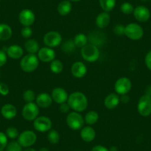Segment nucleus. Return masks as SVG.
I'll return each mask as SVG.
<instances>
[{
  "label": "nucleus",
  "mask_w": 151,
  "mask_h": 151,
  "mask_svg": "<svg viewBox=\"0 0 151 151\" xmlns=\"http://www.w3.org/2000/svg\"><path fill=\"white\" fill-rule=\"evenodd\" d=\"M23 151H37L36 150H35L34 148H32V147H27L25 148Z\"/></svg>",
  "instance_id": "46"
},
{
  "label": "nucleus",
  "mask_w": 151,
  "mask_h": 151,
  "mask_svg": "<svg viewBox=\"0 0 151 151\" xmlns=\"http://www.w3.org/2000/svg\"><path fill=\"white\" fill-rule=\"evenodd\" d=\"M133 14L135 19L140 22H146L150 17V12L149 9L143 5H139L135 8Z\"/></svg>",
  "instance_id": "15"
},
{
  "label": "nucleus",
  "mask_w": 151,
  "mask_h": 151,
  "mask_svg": "<svg viewBox=\"0 0 151 151\" xmlns=\"http://www.w3.org/2000/svg\"><path fill=\"white\" fill-rule=\"evenodd\" d=\"M0 151H5V150H0Z\"/></svg>",
  "instance_id": "51"
},
{
  "label": "nucleus",
  "mask_w": 151,
  "mask_h": 151,
  "mask_svg": "<svg viewBox=\"0 0 151 151\" xmlns=\"http://www.w3.org/2000/svg\"><path fill=\"white\" fill-rule=\"evenodd\" d=\"M36 20L35 14L30 9H23L19 14V21L23 27H30Z\"/></svg>",
  "instance_id": "12"
},
{
  "label": "nucleus",
  "mask_w": 151,
  "mask_h": 151,
  "mask_svg": "<svg viewBox=\"0 0 151 151\" xmlns=\"http://www.w3.org/2000/svg\"><path fill=\"white\" fill-rule=\"evenodd\" d=\"M81 55L84 60L88 62H95L99 59L100 51L98 46L91 43L87 44L81 48Z\"/></svg>",
  "instance_id": "3"
},
{
  "label": "nucleus",
  "mask_w": 151,
  "mask_h": 151,
  "mask_svg": "<svg viewBox=\"0 0 151 151\" xmlns=\"http://www.w3.org/2000/svg\"><path fill=\"white\" fill-rule=\"evenodd\" d=\"M72 10V4L70 0H63L57 6V11L59 15L65 16L68 15Z\"/></svg>",
  "instance_id": "24"
},
{
  "label": "nucleus",
  "mask_w": 151,
  "mask_h": 151,
  "mask_svg": "<svg viewBox=\"0 0 151 151\" xmlns=\"http://www.w3.org/2000/svg\"><path fill=\"white\" fill-rule=\"evenodd\" d=\"M33 34V30L30 27H23L21 30V35L24 39H29Z\"/></svg>",
  "instance_id": "37"
},
{
  "label": "nucleus",
  "mask_w": 151,
  "mask_h": 151,
  "mask_svg": "<svg viewBox=\"0 0 151 151\" xmlns=\"http://www.w3.org/2000/svg\"><path fill=\"white\" fill-rule=\"evenodd\" d=\"M96 133L91 126H85L81 129L80 136L82 140L85 142H91L95 139Z\"/></svg>",
  "instance_id": "21"
},
{
  "label": "nucleus",
  "mask_w": 151,
  "mask_h": 151,
  "mask_svg": "<svg viewBox=\"0 0 151 151\" xmlns=\"http://www.w3.org/2000/svg\"><path fill=\"white\" fill-rule=\"evenodd\" d=\"M110 22V14L107 12L100 13L96 18V24L97 27L100 29H104L109 25Z\"/></svg>",
  "instance_id": "22"
},
{
  "label": "nucleus",
  "mask_w": 151,
  "mask_h": 151,
  "mask_svg": "<svg viewBox=\"0 0 151 151\" xmlns=\"http://www.w3.org/2000/svg\"><path fill=\"white\" fill-rule=\"evenodd\" d=\"M8 144V136L3 132H0V150H5Z\"/></svg>",
  "instance_id": "36"
},
{
  "label": "nucleus",
  "mask_w": 151,
  "mask_h": 151,
  "mask_svg": "<svg viewBox=\"0 0 151 151\" xmlns=\"http://www.w3.org/2000/svg\"><path fill=\"white\" fill-rule=\"evenodd\" d=\"M5 151H23L22 147L19 144L18 142H11L8 144Z\"/></svg>",
  "instance_id": "35"
},
{
  "label": "nucleus",
  "mask_w": 151,
  "mask_h": 151,
  "mask_svg": "<svg viewBox=\"0 0 151 151\" xmlns=\"http://www.w3.org/2000/svg\"><path fill=\"white\" fill-rule=\"evenodd\" d=\"M137 110L142 116H149L151 114V96L145 94L139 98Z\"/></svg>",
  "instance_id": "9"
},
{
  "label": "nucleus",
  "mask_w": 151,
  "mask_h": 151,
  "mask_svg": "<svg viewBox=\"0 0 151 151\" xmlns=\"http://www.w3.org/2000/svg\"><path fill=\"white\" fill-rule=\"evenodd\" d=\"M145 94H147V95L151 96V85H150V86H149V87H147V88L146 93H145Z\"/></svg>",
  "instance_id": "45"
},
{
  "label": "nucleus",
  "mask_w": 151,
  "mask_h": 151,
  "mask_svg": "<svg viewBox=\"0 0 151 151\" xmlns=\"http://www.w3.org/2000/svg\"><path fill=\"white\" fill-rule=\"evenodd\" d=\"M24 48L28 53L31 54H36L40 50V45L36 40L30 39L27 40L24 43Z\"/></svg>",
  "instance_id": "25"
},
{
  "label": "nucleus",
  "mask_w": 151,
  "mask_h": 151,
  "mask_svg": "<svg viewBox=\"0 0 151 151\" xmlns=\"http://www.w3.org/2000/svg\"><path fill=\"white\" fill-rule=\"evenodd\" d=\"M70 1H71V2H79L81 0H70Z\"/></svg>",
  "instance_id": "49"
},
{
  "label": "nucleus",
  "mask_w": 151,
  "mask_h": 151,
  "mask_svg": "<svg viewBox=\"0 0 151 151\" xmlns=\"http://www.w3.org/2000/svg\"><path fill=\"white\" fill-rule=\"evenodd\" d=\"M12 28L8 24L2 23L0 24V41H8L12 37Z\"/></svg>",
  "instance_id": "23"
},
{
  "label": "nucleus",
  "mask_w": 151,
  "mask_h": 151,
  "mask_svg": "<svg viewBox=\"0 0 151 151\" xmlns=\"http://www.w3.org/2000/svg\"><path fill=\"white\" fill-rule=\"evenodd\" d=\"M124 35L130 40L137 41L144 36V30L137 23H130L124 27Z\"/></svg>",
  "instance_id": "6"
},
{
  "label": "nucleus",
  "mask_w": 151,
  "mask_h": 151,
  "mask_svg": "<svg viewBox=\"0 0 151 151\" xmlns=\"http://www.w3.org/2000/svg\"><path fill=\"white\" fill-rule=\"evenodd\" d=\"M70 106L68 105V104L67 102L63 103V104H61L59 106V110H60L61 113H67L69 112L70 110Z\"/></svg>",
  "instance_id": "42"
},
{
  "label": "nucleus",
  "mask_w": 151,
  "mask_h": 151,
  "mask_svg": "<svg viewBox=\"0 0 151 151\" xmlns=\"http://www.w3.org/2000/svg\"><path fill=\"white\" fill-rule=\"evenodd\" d=\"M120 103V97L119 95L116 93H111L108 94L105 97L104 100V104L106 108L109 110H113L119 106Z\"/></svg>",
  "instance_id": "18"
},
{
  "label": "nucleus",
  "mask_w": 151,
  "mask_h": 151,
  "mask_svg": "<svg viewBox=\"0 0 151 151\" xmlns=\"http://www.w3.org/2000/svg\"><path fill=\"white\" fill-rule=\"evenodd\" d=\"M141 1H142V2H146V1H148V0H141Z\"/></svg>",
  "instance_id": "50"
},
{
  "label": "nucleus",
  "mask_w": 151,
  "mask_h": 151,
  "mask_svg": "<svg viewBox=\"0 0 151 151\" xmlns=\"http://www.w3.org/2000/svg\"><path fill=\"white\" fill-rule=\"evenodd\" d=\"M1 114L5 119L11 120L16 117L17 114V109L14 104H4L1 108Z\"/></svg>",
  "instance_id": "19"
},
{
  "label": "nucleus",
  "mask_w": 151,
  "mask_h": 151,
  "mask_svg": "<svg viewBox=\"0 0 151 151\" xmlns=\"http://www.w3.org/2000/svg\"><path fill=\"white\" fill-rule=\"evenodd\" d=\"M33 125L36 131L40 133H46L51 130L53 123L50 118L45 116H38L33 121Z\"/></svg>",
  "instance_id": "10"
},
{
  "label": "nucleus",
  "mask_w": 151,
  "mask_h": 151,
  "mask_svg": "<svg viewBox=\"0 0 151 151\" xmlns=\"http://www.w3.org/2000/svg\"><path fill=\"white\" fill-rule=\"evenodd\" d=\"M67 103L71 110L79 113L85 111L88 106V98L80 91H76L70 94Z\"/></svg>",
  "instance_id": "1"
},
{
  "label": "nucleus",
  "mask_w": 151,
  "mask_h": 151,
  "mask_svg": "<svg viewBox=\"0 0 151 151\" xmlns=\"http://www.w3.org/2000/svg\"><path fill=\"white\" fill-rule=\"evenodd\" d=\"M43 42L47 47L54 48L59 46L62 43V36L59 32L51 30L44 35Z\"/></svg>",
  "instance_id": "7"
},
{
  "label": "nucleus",
  "mask_w": 151,
  "mask_h": 151,
  "mask_svg": "<svg viewBox=\"0 0 151 151\" xmlns=\"http://www.w3.org/2000/svg\"><path fill=\"white\" fill-rule=\"evenodd\" d=\"M40 114V107L35 102L26 103L22 110V115L27 121H34Z\"/></svg>",
  "instance_id": "5"
},
{
  "label": "nucleus",
  "mask_w": 151,
  "mask_h": 151,
  "mask_svg": "<svg viewBox=\"0 0 151 151\" xmlns=\"http://www.w3.org/2000/svg\"><path fill=\"white\" fill-rule=\"evenodd\" d=\"M99 119V115L95 110H90L85 114L84 119H85V123H86L88 125L92 126L97 123Z\"/></svg>",
  "instance_id": "26"
},
{
  "label": "nucleus",
  "mask_w": 151,
  "mask_h": 151,
  "mask_svg": "<svg viewBox=\"0 0 151 151\" xmlns=\"http://www.w3.org/2000/svg\"><path fill=\"white\" fill-rule=\"evenodd\" d=\"M116 4V0H99V5L104 12L113 11Z\"/></svg>",
  "instance_id": "29"
},
{
  "label": "nucleus",
  "mask_w": 151,
  "mask_h": 151,
  "mask_svg": "<svg viewBox=\"0 0 151 151\" xmlns=\"http://www.w3.org/2000/svg\"><path fill=\"white\" fill-rule=\"evenodd\" d=\"M23 99L24 100L26 103L28 102H34L36 101V94L35 92L32 90H27L23 93Z\"/></svg>",
  "instance_id": "32"
},
{
  "label": "nucleus",
  "mask_w": 151,
  "mask_h": 151,
  "mask_svg": "<svg viewBox=\"0 0 151 151\" xmlns=\"http://www.w3.org/2000/svg\"><path fill=\"white\" fill-rule=\"evenodd\" d=\"M56 52L53 48L45 47H41L37 53V56L40 61L42 62H51L54 59H56Z\"/></svg>",
  "instance_id": "13"
},
{
  "label": "nucleus",
  "mask_w": 151,
  "mask_h": 151,
  "mask_svg": "<svg viewBox=\"0 0 151 151\" xmlns=\"http://www.w3.org/2000/svg\"><path fill=\"white\" fill-rule=\"evenodd\" d=\"M145 62L147 68L151 71V50H150L146 54L145 58Z\"/></svg>",
  "instance_id": "41"
},
{
  "label": "nucleus",
  "mask_w": 151,
  "mask_h": 151,
  "mask_svg": "<svg viewBox=\"0 0 151 151\" xmlns=\"http://www.w3.org/2000/svg\"><path fill=\"white\" fill-rule=\"evenodd\" d=\"M66 123L68 127L73 130H79L83 127L85 124L84 117L80 113L76 111H72L68 113L66 117Z\"/></svg>",
  "instance_id": "4"
},
{
  "label": "nucleus",
  "mask_w": 151,
  "mask_h": 151,
  "mask_svg": "<svg viewBox=\"0 0 151 151\" xmlns=\"http://www.w3.org/2000/svg\"><path fill=\"white\" fill-rule=\"evenodd\" d=\"M5 134H6V136L9 139H15L17 138H18L19 133V130H17V127H14V126H11V127H8L6 129Z\"/></svg>",
  "instance_id": "34"
},
{
  "label": "nucleus",
  "mask_w": 151,
  "mask_h": 151,
  "mask_svg": "<svg viewBox=\"0 0 151 151\" xmlns=\"http://www.w3.org/2000/svg\"><path fill=\"white\" fill-rule=\"evenodd\" d=\"M129 100H130V98H129V96L127 95V94H125V95L122 96V97L120 98V102H122L124 103V104H126V103L128 102Z\"/></svg>",
  "instance_id": "44"
},
{
  "label": "nucleus",
  "mask_w": 151,
  "mask_h": 151,
  "mask_svg": "<svg viewBox=\"0 0 151 151\" xmlns=\"http://www.w3.org/2000/svg\"><path fill=\"white\" fill-rule=\"evenodd\" d=\"M7 60H8L7 53L3 50H0V68L6 64Z\"/></svg>",
  "instance_id": "40"
},
{
  "label": "nucleus",
  "mask_w": 151,
  "mask_h": 151,
  "mask_svg": "<svg viewBox=\"0 0 151 151\" xmlns=\"http://www.w3.org/2000/svg\"><path fill=\"white\" fill-rule=\"evenodd\" d=\"M73 42L75 43L76 47L82 48L84 46L86 45L88 42V37L85 33H78L75 36L73 39Z\"/></svg>",
  "instance_id": "27"
},
{
  "label": "nucleus",
  "mask_w": 151,
  "mask_h": 151,
  "mask_svg": "<svg viewBox=\"0 0 151 151\" xmlns=\"http://www.w3.org/2000/svg\"><path fill=\"white\" fill-rule=\"evenodd\" d=\"M39 151H49V150L47 149V147H42V148H40V150Z\"/></svg>",
  "instance_id": "48"
},
{
  "label": "nucleus",
  "mask_w": 151,
  "mask_h": 151,
  "mask_svg": "<svg viewBox=\"0 0 151 151\" xmlns=\"http://www.w3.org/2000/svg\"><path fill=\"white\" fill-rule=\"evenodd\" d=\"M7 56L12 59H19L23 57L24 50L19 45H12L7 48Z\"/></svg>",
  "instance_id": "20"
},
{
  "label": "nucleus",
  "mask_w": 151,
  "mask_h": 151,
  "mask_svg": "<svg viewBox=\"0 0 151 151\" xmlns=\"http://www.w3.org/2000/svg\"><path fill=\"white\" fill-rule=\"evenodd\" d=\"M71 73L74 77L80 79L84 77L87 73V66L84 62L78 61V62H74L71 66Z\"/></svg>",
  "instance_id": "16"
},
{
  "label": "nucleus",
  "mask_w": 151,
  "mask_h": 151,
  "mask_svg": "<svg viewBox=\"0 0 151 151\" xmlns=\"http://www.w3.org/2000/svg\"><path fill=\"white\" fill-rule=\"evenodd\" d=\"M120 11L122 14H125V15H130V14H133V11H134V7L133 6L131 3L130 2H124L120 6Z\"/></svg>",
  "instance_id": "33"
},
{
  "label": "nucleus",
  "mask_w": 151,
  "mask_h": 151,
  "mask_svg": "<svg viewBox=\"0 0 151 151\" xmlns=\"http://www.w3.org/2000/svg\"><path fill=\"white\" fill-rule=\"evenodd\" d=\"M10 92V89L8 85L5 82H0V95L5 96L8 95Z\"/></svg>",
  "instance_id": "38"
},
{
  "label": "nucleus",
  "mask_w": 151,
  "mask_h": 151,
  "mask_svg": "<svg viewBox=\"0 0 151 151\" xmlns=\"http://www.w3.org/2000/svg\"><path fill=\"white\" fill-rule=\"evenodd\" d=\"M61 49L62 51L65 53H73L74 50H76L75 43H74L73 40H67L61 44Z\"/></svg>",
  "instance_id": "28"
},
{
  "label": "nucleus",
  "mask_w": 151,
  "mask_h": 151,
  "mask_svg": "<svg viewBox=\"0 0 151 151\" xmlns=\"http://www.w3.org/2000/svg\"><path fill=\"white\" fill-rule=\"evenodd\" d=\"M109 150H110V151H118V150H117V147H115V146L111 147H110Z\"/></svg>",
  "instance_id": "47"
},
{
  "label": "nucleus",
  "mask_w": 151,
  "mask_h": 151,
  "mask_svg": "<svg viewBox=\"0 0 151 151\" xmlns=\"http://www.w3.org/2000/svg\"><path fill=\"white\" fill-rule=\"evenodd\" d=\"M64 69V65L62 61L59 59H54L50 63V70L55 74H59L62 72Z\"/></svg>",
  "instance_id": "30"
},
{
  "label": "nucleus",
  "mask_w": 151,
  "mask_h": 151,
  "mask_svg": "<svg viewBox=\"0 0 151 151\" xmlns=\"http://www.w3.org/2000/svg\"><path fill=\"white\" fill-rule=\"evenodd\" d=\"M37 140V136L32 130H24L19 133L18 136V141L20 145L22 147L27 148L33 146Z\"/></svg>",
  "instance_id": "8"
},
{
  "label": "nucleus",
  "mask_w": 151,
  "mask_h": 151,
  "mask_svg": "<svg viewBox=\"0 0 151 151\" xmlns=\"http://www.w3.org/2000/svg\"><path fill=\"white\" fill-rule=\"evenodd\" d=\"M132 88V82L127 77H121L116 81L114 84V90L118 95H125L130 91Z\"/></svg>",
  "instance_id": "11"
},
{
  "label": "nucleus",
  "mask_w": 151,
  "mask_h": 151,
  "mask_svg": "<svg viewBox=\"0 0 151 151\" xmlns=\"http://www.w3.org/2000/svg\"><path fill=\"white\" fill-rule=\"evenodd\" d=\"M91 151H110V150L103 145H96L92 148Z\"/></svg>",
  "instance_id": "43"
},
{
  "label": "nucleus",
  "mask_w": 151,
  "mask_h": 151,
  "mask_svg": "<svg viewBox=\"0 0 151 151\" xmlns=\"http://www.w3.org/2000/svg\"><path fill=\"white\" fill-rule=\"evenodd\" d=\"M36 103L40 108H47L51 106L53 99L51 95L47 93H41L36 96Z\"/></svg>",
  "instance_id": "17"
},
{
  "label": "nucleus",
  "mask_w": 151,
  "mask_h": 151,
  "mask_svg": "<svg viewBox=\"0 0 151 151\" xmlns=\"http://www.w3.org/2000/svg\"><path fill=\"white\" fill-rule=\"evenodd\" d=\"M40 65V59L37 55L28 54L23 56L20 61V68L24 72L32 73L36 70Z\"/></svg>",
  "instance_id": "2"
},
{
  "label": "nucleus",
  "mask_w": 151,
  "mask_h": 151,
  "mask_svg": "<svg viewBox=\"0 0 151 151\" xmlns=\"http://www.w3.org/2000/svg\"><path fill=\"white\" fill-rule=\"evenodd\" d=\"M60 139V135L57 130L54 129H51L48 131L47 133V140L52 145H56L59 142Z\"/></svg>",
  "instance_id": "31"
},
{
  "label": "nucleus",
  "mask_w": 151,
  "mask_h": 151,
  "mask_svg": "<svg viewBox=\"0 0 151 151\" xmlns=\"http://www.w3.org/2000/svg\"><path fill=\"white\" fill-rule=\"evenodd\" d=\"M50 95L53 99V101H54L55 102L59 104L67 102L68 96H69L68 92L61 87L53 88Z\"/></svg>",
  "instance_id": "14"
},
{
  "label": "nucleus",
  "mask_w": 151,
  "mask_h": 151,
  "mask_svg": "<svg viewBox=\"0 0 151 151\" xmlns=\"http://www.w3.org/2000/svg\"><path fill=\"white\" fill-rule=\"evenodd\" d=\"M124 27L125 26L122 25V24H116L113 27V32L117 36H123L124 35Z\"/></svg>",
  "instance_id": "39"
}]
</instances>
